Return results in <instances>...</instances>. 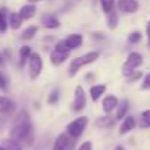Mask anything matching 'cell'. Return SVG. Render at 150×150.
<instances>
[{
	"instance_id": "obj_12",
	"label": "cell",
	"mask_w": 150,
	"mask_h": 150,
	"mask_svg": "<svg viewBox=\"0 0 150 150\" xmlns=\"http://www.w3.org/2000/svg\"><path fill=\"white\" fill-rule=\"evenodd\" d=\"M35 12H37V8H35V5H33V3H28V5H25V6H22L21 9H19V16L22 18V19H31L34 15H35Z\"/></svg>"
},
{
	"instance_id": "obj_16",
	"label": "cell",
	"mask_w": 150,
	"mask_h": 150,
	"mask_svg": "<svg viewBox=\"0 0 150 150\" xmlns=\"http://www.w3.org/2000/svg\"><path fill=\"white\" fill-rule=\"evenodd\" d=\"M69 57V53H59V52H52V54H50V62L53 63V65H62L66 59Z\"/></svg>"
},
{
	"instance_id": "obj_17",
	"label": "cell",
	"mask_w": 150,
	"mask_h": 150,
	"mask_svg": "<svg viewBox=\"0 0 150 150\" xmlns=\"http://www.w3.org/2000/svg\"><path fill=\"white\" fill-rule=\"evenodd\" d=\"M116 108H118V110H116L115 119L118 121V119H122V118L127 116V112H128V109H129V103H128V100H122L121 103H118Z\"/></svg>"
},
{
	"instance_id": "obj_39",
	"label": "cell",
	"mask_w": 150,
	"mask_h": 150,
	"mask_svg": "<svg viewBox=\"0 0 150 150\" xmlns=\"http://www.w3.org/2000/svg\"><path fill=\"white\" fill-rule=\"evenodd\" d=\"M0 150H6V149H5V147H0Z\"/></svg>"
},
{
	"instance_id": "obj_5",
	"label": "cell",
	"mask_w": 150,
	"mask_h": 150,
	"mask_svg": "<svg viewBox=\"0 0 150 150\" xmlns=\"http://www.w3.org/2000/svg\"><path fill=\"white\" fill-rule=\"evenodd\" d=\"M28 68H30V78L35 80L43 71V60L38 53H31L28 57Z\"/></svg>"
},
{
	"instance_id": "obj_26",
	"label": "cell",
	"mask_w": 150,
	"mask_h": 150,
	"mask_svg": "<svg viewBox=\"0 0 150 150\" xmlns=\"http://www.w3.org/2000/svg\"><path fill=\"white\" fill-rule=\"evenodd\" d=\"M54 50H56V52H59V53H71L69 47H68V46H66V43H65V40L57 41V43H56V46H54Z\"/></svg>"
},
{
	"instance_id": "obj_31",
	"label": "cell",
	"mask_w": 150,
	"mask_h": 150,
	"mask_svg": "<svg viewBox=\"0 0 150 150\" xmlns=\"http://www.w3.org/2000/svg\"><path fill=\"white\" fill-rule=\"evenodd\" d=\"M138 78H141V72H138V71H135V72H132L129 77H128V81L129 83H132V81H135V80H138Z\"/></svg>"
},
{
	"instance_id": "obj_2",
	"label": "cell",
	"mask_w": 150,
	"mask_h": 150,
	"mask_svg": "<svg viewBox=\"0 0 150 150\" xmlns=\"http://www.w3.org/2000/svg\"><path fill=\"white\" fill-rule=\"evenodd\" d=\"M99 56H100L99 52H88V53H86V54H83V56H80L77 59H74L71 62V65H69V69H68L69 71V77H74V75L77 74L81 68L96 62L99 59Z\"/></svg>"
},
{
	"instance_id": "obj_11",
	"label": "cell",
	"mask_w": 150,
	"mask_h": 150,
	"mask_svg": "<svg viewBox=\"0 0 150 150\" xmlns=\"http://www.w3.org/2000/svg\"><path fill=\"white\" fill-rule=\"evenodd\" d=\"M118 103H119V100H118L115 96H106V97L103 99L102 108H103V110H105L106 113H110L113 109H116Z\"/></svg>"
},
{
	"instance_id": "obj_24",
	"label": "cell",
	"mask_w": 150,
	"mask_h": 150,
	"mask_svg": "<svg viewBox=\"0 0 150 150\" xmlns=\"http://www.w3.org/2000/svg\"><path fill=\"white\" fill-rule=\"evenodd\" d=\"M100 6L105 13H109L112 9H115V0H100Z\"/></svg>"
},
{
	"instance_id": "obj_9",
	"label": "cell",
	"mask_w": 150,
	"mask_h": 150,
	"mask_svg": "<svg viewBox=\"0 0 150 150\" xmlns=\"http://www.w3.org/2000/svg\"><path fill=\"white\" fill-rule=\"evenodd\" d=\"M135 125H137V122H135L134 116H125L122 124H121V127H119V135L128 134L129 131H132L135 128Z\"/></svg>"
},
{
	"instance_id": "obj_30",
	"label": "cell",
	"mask_w": 150,
	"mask_h": 150,
	"mask_svg": "<svg viewBox=\"0 0 150 150\" xmlns=\"http://www.w3.org/2000/svg\"><path fill=\"white\" fill-rule=\"evenodd\" d=\"M77 150H93V144H91V141H84V143H81V146Z\"/></svg>"
},
{
	"instance_id": "obj_1",
	"label": "cell",
	"mask_w": 150,
	"mask_h": 150,
	"mask_svg": "<svg viewBox=\"0 0 150 150\" xmlns=\"http://www.w3.org/2000/svg\"><path fill=\"white\" fill-rule=\"evenodd\" d=\"M11 137L13 141H27L30 143L33 137V125L30 121V115L27 110H22L13 122L11 129Z\"/></svg>"
},
{
	"instance_id": "obj_37",
	"label": "cell",
	"mask_w": 150,
	"mask_h": 150,
	"mask_svg": "<svg viewBox=\"0 0 150 150\" xmlns=\"http://www.w3.org/2000/svg\"><path fill=\"white\" fill-rule=\"evenodd\" d=\"M115 150H125V149H124L122 146H116V147H115Z\"/></svg>"
},
{
	"instance_id": "obj_8",
	"label": "cell",
	"mask_w": 150,
	"mask_h": 150,
	"mask_svg": "<svg viewBox=\"0 0 150 150\" xmlns=\"http://www.w3.org/2000/svg\"><path fill=\"white\" fill-rule=\"evenodd\" d=\"M83 41H84V37L81 35V34H69L66 38H65V43H66V46L69 47V50H72V49H78L81 44H83Z\"/></svg>"
},
{
	"instance_id": "obj_7",
	"label": "cell",
	"mask_w": 150,
	"mask_h": 150,
	"mask_svg": "<svg viewBox=\"0 0 150 150\" xmlns=\"http://www.w3.org/2000/svg\"><path fill=\"white\" fill-rule=\"evenodd\" d=\"M140 5L137 0H118V9L124 13H135Z\"/></svg>"
},
{
	"instance_id": "obj_34",
	"label": "cell",
	"mask_w": 150,
	"mask_h": 150,
	"mask_svg": "<svg viewBox=\"0 0 150 150\" xmlns=\"http://www.w3.org/2000/svg\"><path fill=\"white\" fill-rule=\"evenodd\" d=\"M141 118H144V119H149V121H150V109H147V110L141 112Z\"/></svg>"
},
{
	"instance_id": "obj_10",
	"label": "cell",
	"mask_w": 150,
	"mask_h": 150,
	"mask_svg": "<svg viewBox=\"0 0 150 150\" xmlns=\"http://www.w3.org/2000/svg\"><path fill=\"white\" fill-rule=\"evenodd\" d=\"M13 110H15V103L5 96H0V113L8 115V113H12Z\"/></svg>"
},
{
	"instance_id": "obj_19",
	"label": "cell",
	"mask_w": 150,
	"mask_h": 150,
	"mask_svg": "<svg viewBox=\"0 0 150 150\" xmlns=\"http://www.w3.org/2000/svg\"><path fill=\"white\" fill-rule=\"evenodd\" d=\"M115 118H112V116H103V118H99L97 121H96V125L99 127V128H109V127H113V124H115Z\"/></svg>"
},
{
	"instance_id": "obj_36",
	"label": "cell",
	"mask_w": 150,
	"mask_h": 150,
	"mask_svg": "<svg viewBox=\"0 0 150 150\" xmlns=\"http://www.w3.org/2000/svg\"><path fill=\"white\" fill-rule=\"evenodd\" d=\"M28 2H30V3H33V5H34V3H38V2H41V0H28Z\"/></svg>"
},
{
	"instance_id": "obj_4",
	"label": "cell",
	"mask_w": 150,
	"mask_h": 150,
	"mask_svg": "<svg viewBox=\"0 0 150 150\" xmlns=\"http://www.w3.org/2000/svg\"><path fill=\"white\" fill-rule=\"evenodd\" d=\"M87 124H88V118H87V116H81V118L74 119L72 122H69V124L66 125V132H68V135L72 137V138H78V137L84 132Z\"/></svg>"
},
{
	"instance_id": "obj_14",
	"label": "cell",
	"mask_w": 150,
	"mask_h": 150,
	"mask_svg": "<svg viewBox=\"0 0 150 150\" xmlns=\"http://www.w3.org/2000/svg\"><path fill=\"white\" fill-rule=\"evenodd\" d=\"M106 91V86L105 84H96V86H91L90 88V97L93 102H97Z\"/></svg>"
},
{
	"instance_id": "obj_38",
	"label": "cell",
	"mask_w": 150,
	"mask_h": 150,
	"mask_svg": "<svg viewBox=\"0 0 150 150\" xmlns=\"http://www.w3.org/2000/svg\"><path fill=\"white\" fill-rule=\"evenodd\" d=\"M11 150H21V149H19V147H18V146H13V147H12V149H11Z\"/></svg>"
},
{
	"instance_id": "obj_6",
	"label": "cell",
	"mask_w": 150,
	"mask_h": 150,
	"mask_svg": "<svg viewBox=\"0 0 150 150\" xmlns=\"http://www.w3.org/2000/svg\"><path fill=\"white\" fill-rule=\"evenodd\" d=\"M87 106V97L86 91L81 86L75 87V94H74V103H72V110L74 112H81Z\"/></svg>"
},
{
	"instance_id": "obj_3",
	"label": "cell",
	"mask_w": 150,
	"mask_h": 150,
	"mask_svg": "<svg viewBox=\"0 0 150 150\" xmlns=\"http://www.w3.org/2000/svg\"><path fill=\"white\" fill-rule=\"evenodd\" d=\"M141 65H143V56L140 53H137V52H131L128 54L125 63L122 65V75L128 78L129 75L132 72H135V69L138 66H141Z\"/></svg>"
},
{
	"instance_id": "obj_33",
	"label": "cell",
	"mask_w": 150,
	"mask_h": 150,
	"mask_svg": "<svg viewBox=\"0 0 150 150\" xmlns=\"http://www.w3.org/2000/svg\"><path fill=\"white\" fill-rule=\"evenodd\" d=\"M146 35H147V44L150 49V21L147 22V27H146Z\"/></svg>"
},
{
	"instance_id": "obj_22",
	"label": "cell",
	"mask_w": 150,
	"mask_h": 150,
	"mask_svg": "<svg viewBox=\"0 0 150 150\" xmlns=\"http://www.w3.org/2000/svg\"><path fill=\"white\" fill-rule=\"evenodd\" d=\"M8 27V12L5 8H0V33H6Z\"/></svg>"
},
{
	"instance_id": "obj_25",
	"label": "cell",
	"mask_w": 150,
	"mask_h": 150,
	"mask_svg": "<svg viewBox=\"0 0 150 150\" xmlns=\"http://www.w3.org/2000/svg\"><path fill=\"white\" fill-rule=\"evenodd\" d=\"M59 97H60L59 90L54 88V90H52V93L49 94V97H47V103H49V105H56V103L59 102Z\"/></svg>"
},
{
	"instance_id": "obj_32",
	"label": "cell",
	"mask_w": 150,
	"mask_h": 150,
	"mask_svg": "<svg viewBox=\"0 0 150 150\" xmlns=\"http://www.w3.org/2000/svg\"><path fill=\"white\" fill-rule=\"evenodd\" d=\"M138 125H140V128H150V121H149V119H144V118H141Z\"/></svg>"
},
{
	"instance_id": "obj_15",
	"label": "cell",
	"mask_w": 150,
	"mask_h": 150,
	"mask_svg": "<svg viewBox=\"0 0 150 150\" xmlns=\"http://www.w3.org/2000/svg\"><path fill=\"white\" fill-rule=\"evenodd\" d=\"M68 146H69V138L66 134H60L54 144H53V150H68Z\"/></svg>"
},
{
	"instance_id": "obj_35",
	"label": "cell",
	"mask_w": 150,
	"mask_h": 150,
	"mask_svg": "<svg viewBox=\"0 0 150 150\" xmlns=\"http://www.w3.org/2000/svg\"><path fill=\"white\" fill-rule=\"evenodd\" d=\"M3 66H5V60H3L2 54H0V68H3Z\"/></svg>"
},
{
	"instance_id": "obj_18",
	"label": "cell",
	"mask_w": 150,
	"mask_h": 150,
	"mask_svg": "<svg viewBox=\"0 0 150 150\" xmlns=\"http://www.w3.org/2000/svg\"><path fill=\"white\" fill-rule=\"evenodd\" d=\"M22 18L19 16V13H11L8 16V25H11L12 30H18L21 25H22Z\"/></svg>"
},
{
	"instance_id": "obj_27",
	"label": "cell",
	"mask_w": 150,
	"mask_h": 150,
	"mask_svg": "<svg viewBox=\"0 0 150 150\" xmlns=\"http://www.w3.org/2000/svg\"><path fill=\"white\" fill-rule=\"evenodd\" d=\"M128 41H129L131 44H137V43H140V41H141V33H138V31L131 33V34L128 35Z\"/></svg>"
},
{
	"instance_id": "obj_21",
	"label": "cell",
	"mask_w": 150,
	"mask_h": 150,
	"mask_svg": "<svg viewBox=\"0 0 150 150\" xmlns=\"http://www.w3.org/2000/svg\"><path fill=\"white\" fill-rule=\"evenodd\" d=\"M31 53H33V52H31V49H30L28 46H22V47L19 49V65H21V66L25 65V62L28 60V57H30Z\"/></svg>"
},
{
	"instance_id": "obj_20",
	"label": "cell",
	"mask_w": 150,
	"mask_h": 150,
	"mask_svg": "<svg viewBox=\"0 0 150 150\" xmlns=\"http://www.w3.org/2000/svg\"><path fill=\"white\" fill-rule=\"evenodd\" d=\"M108 15V27L110 28V30H115L116 27H118V12L115 11V9H112L109 13H106Z\"/></svg>"
},
{
	"instance_id": "obj_29",
	"label": "cell",
	"mask_w": 150,
	"mask_h": 150,
	"mask_svg": "<svg viewBox=\"0 0 150 150\" xmlns=\"http://www.w3.org/2000/svg\"><path fill=\"white\" fill-rule=\"evenodd\" d=\"M141 90H150V74H147L143 83H141Z\"/></svg>"
},
{
	"instance_id": "obj_23",
	"label": "cell",
	"mask_w": 150,
	"mask_h": 150,
	"mask_svg": "<svg viewBox=\"0 0 150 150\" xmlns=\"http://www.w3.org/2000/svg\"><path fill=\"white\" fill-rule=\"evenodd\" d=\"M37 31H38V28H37L35 25H31V27H28V28H25V30L22 31V38H24V40H31V38L37 34Z\"/></svg>"
},
{
	"instance_id": "obj_28",
	"label": "cell",
	"mask_w": 150,
	"mask_h": 150,
	"mask_svg": "<svg viewBox=\"0 0 150 150\" xmlns=\"http://www.w3.org/2000/svg\"><path fill=\"white\" fill-rule=\"evenodd\" d=\"M8 86H9V81H8V78L3 75V72L0 71V90H3V91H6L8 90Z\"/></svg>"
},
{
	"instance_id": "obj_13",
	"label": "cell",
	"mask_w": 150,
	"mask_h": 150,
	"mask_svg": "<svg viewBox=\"0 0 150 150\" xmlns=\"http://www.w3.org/2000/svg\"><path fill=\"white\" fill-rule=\"evenodd\" d=\"M41 22H43V25H44L46 28H49V30H56V28L60 27L59 19H57L56 16H53V15H43Z\"/></svg>"
}]
</instances>
